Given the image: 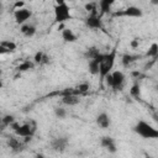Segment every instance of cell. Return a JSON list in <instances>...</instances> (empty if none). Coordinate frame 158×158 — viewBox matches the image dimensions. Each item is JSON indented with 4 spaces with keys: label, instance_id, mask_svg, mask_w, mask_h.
<instances>
[{
    "label": "cell",
    "instance_id": "1",
    "mask_svg": "<svg viewBox=\"0 0 158 158\" xmlns=\"http://www.w3.org/2000/svg\"><path fill=\"white\" fill-rule=\"evenodd\" d=\"M115 59H116V48L111 49L109 53H102V58L99 63V75L100 80H104V78L111 73L114 65H115Z\"/></svg>",
    "mask_w": 158,
    "mask_h": 158
},
{
    "label": "cell",
    "instance_id": "2",
    "mask_svg": "<svg viewBox=\"0 0 158 158\" xmlns=\"http://www.w3.org/2000/svg\"><path fill=\"white\" fill-rule=\"evenodd\" d=\"M10 127L15 131V133H16L17 136L25 138V143L28 142V141L33 137V135H35V132H36V128H37L36 122L32 121V120H31L30 122H26V123H22V125H20V123H17L16 121H14V122L10 125Z\"/></svg>",
    "mask_w": 158,
    "mask_h": 158
},
{
    "label": "cell",
    "instance_id": "3",
    "mask_svg": "<svg viewBox=\"0 0 158 158\" xmlns=\"http://www.w3.org/2000/svg\"><path fill=\"white\" fill-rule=\"evenodd\" d=\"M133 131H135L138 136H141V137H143V138H147V139L158 138V130H157L154 126H152L151 123H148L147 121H144V120H139V121L135 125Z\"/></svg>",
    "mask_w": 158,
    "mask_h": 158
},
{
    "label": "cell",
    "instance_id": "4",
    "mask_svg": "<svg viewBox=\"0 0 158 158\" xmlns=\"http://www.w3.org/2000/svg\"><path fill=\"white\" fill-rule=\"evenodd\" d=\"M72 19L70 9L67 5V2L63 4H56L54 6V21L57 23H64Z\"/></svg>",
    "mask_w": 158,
    "mask_h": 158
},
{
    "label": "cell",
    "instance_id": "5",
    "mask_svg": "<svg viewBox=\"0 0 158 158\" xmlns=\"http://www.w3.org/2000/svg\"><path fill=\"white\" fill-rule=\"evenodd\" d=\"M110 74H111V85L110 86L114 90H122V88L125 85V79H126L125 74L121 70H115Z\"/></svg>",
    "mask_w": 158,
    "mask_h": 158
},
{
    "label": "cell",
    "instance_id": "6",
    "mask_svg": "<svg viewBox=\"0 0 158 158\" xmlns=\"http://www.w3.org/2000/svg\"><path fill=\"white\" fill-rule=\"evenodd\" d=\"M32 16V12L31 10L26 9V7H20V9H16L15 12H14V19H15V22L17 25H23L27 22V20H30Z\"/></svg>",
    "mask_w": 158,
    "mask_h": 158
},
{
    "label": "cell",
    "instance_id": "7",
    "mask_svg": "<svg viewBox=\"0 0 158 158\" xmlns=\"http://www.w3.org/2000/svg\"><path fill=\"white\" fill-rule=\"evenodd\" d=\"M85 25H86V27H89L90 30H100V28L102 27L101 16L98 15V11L89 14V16L85 19Z\"/></svg>",
    "mask_w": 158,
    "mask_h": 158
},
{
    "label": "cell",
    "instance_id": "8",
    "mask_svg": "<svg viewBox=\"0 0 158 158\" xmlns=\"http://www.w3.org/2000/svg\"><path fill=\"white\" fill-rule=\"evenodd\" d=\"M115 16H128V17H142L143 16V11L141 7L138 6H128L122 11H117L115 12Z\"/></svg>",
    "mask_w": 158,
    "mask_h": 158
},
{
    "label": "cell",
    "instance_id": "9",
    "mask_svg": "<svg viewBox=\"0 0 158 158\" xmlns=\"http://www.w3.org/2000/svg\"><path fill=\"white\" fill-rule=\"evenodd\" d=\"M51 147H52V149L54 152L63 153L68 147V138L67 137H57V138L52 139Z\"/></svg>",
    "mask_w": 158,
    "mask_h": 158
},
{
    "label": "cell",
    "instance_id": "10",
    "mask_svg": "<svg viewBox=\"0 0 158 158\" xmlns=\"http://www.w3.org/2000/svg\"><path fill=\"white\" fill-rule=\"evenodd\" d=\"M100 144H101V147H104L109 153H115V152L117 151V149H116V143H115L114 138L110 137V136H104V137H101Z\"/></svg>",
    "mask_w": 158,
    "mask_h": 158
},
{
    "label": "cell",
    "instance_id": "11",
    "mask_svg": "<svg viewBox=\"0 0 158 158\" xmlns=\"http://www.w3.org/2000/svg\"><path fill=\"white\" fill-rule=\"evenodd\" d=\"M95 122H96V125H98L100 128L106 130V128H109L110 125H111V118H110V116H109L106 112H100V114L96 116Z\"/></svg>",
    "mask_w": 158,
    "mask_h": 158
},
{
    "label": "cell",
    "instance_id": "12",
    "mask_svg": "<svg viewBox=\"0 0 158 158\" xmlns=\"http://www.w3.org/2000/svg\"><path fill=\"white\" fill-rule=\"evenodd\" d=\"M101 58H102V53H99V54H98L95 58H93V59H89V64H88V68H89V72H90V74H93V75H96V74H99V63H100Z\"/></svg>",
    "mask_w": 158,
    "mask_h": 158
},
{
    "label": "cell",
    "instance_id": "13",
    "mask_svg": "<svg viewBox=\"0 0 158 158\" xmlns=\"http://www.w3.org/2000/svg\"><path fill=\"white\" fill-rule=\"evenodd\" d=\"M80 95L75 94V93H70V94H65V95H62V102L64 105H68V106H74L77 105L79 101H80Z\"/></svg>",
    "mask_w": 158,
    "mask_h": 158
},
{
    "label": "cell",
    "instance_id": "14",
    "mask_svg": "<svg viewBox=\"0 0 158 158\" xmlns=\"http://www.w3.org/2000/svg\"><path fill=\"white\" fill-rule=\"evenodd\" d=\"M7 146L14 151V152H21L25 147V142L20 141L19 138L15 137H9L7 138Z\"/></svg>",
    "mask_w": 158,
    "mask_h": 158
},
{
    "label": "cell",
    "instance_id": "15",
    "mask_svg": "<svg viewBox=\"0 0 158 158\" xmlns=\"http://www.w3.org/2000/svg\"><path fill=\"white\" fill-rule=\"evenodd\" d=\"M116 0H100V4H99V7H100V16L105 15V14H109L110 10H111V6L115 4Z\"/></svg>",
    "mask_w": 158,
    "mask_h": 158
},
{
    "label": "cell",
    "instance_id": "16",
    "mask_svg": "<svg viewBox=\"0 0 158 158\" xmlns=\"http://www.w3.org/2000/svg\"><path fill=\"white\" fill-rule=\"evenodd\" d=\"M60 31H62V38H63L65 42L73 43V42H75V41H77V35L73 32V30L64 27V28H63V30H60Z\"/></svg>",
    "mask_w": 158,
    "mask_h": 158
},
{
    "label": "cell",
    "instance_id": "17",
    "mask_svg": "<svg viewBox=\"0 0 158 158\" xmlns=\"http://www.w3.org/2000/svg\"><path fill=\"white\" fill-rule=\"evenodd\" d=\"M33 63L35 64H47V63H49V57L43 51H38V52H36V54L33 57Z\"/></svg>",
    "mask_w": 158,
    "mask_h": 158
},
{
    "label": "cell",
    "instance_id": "18",
    "mask_svg": "<svg viewBox=\"0 0 158 158\" xmlns=\"http://www.w3.org/2000/svg\"><path fill=\"white\" fill-rule=\"evenodd\" d=\"M20 31H21V33H22L25 37H33L35 33H36V27H35L33 25L23 23V25H21Z\"/></svg>",
    "mask_w": 158,
    "mask_h": 158
},
{
    "label": "cell",
    "instance_id": "19",
    "mask_svg": "<svg viewBox=\"0 0 158 158\" xmlns=\"http://www.w3.org/2000/svg\"><path fill=\"white\" fill-rule=\"evenodd\" d=\"M35 68V63L33 62H30V60H23L22 63H20L17 67H16V70L17 72H27V70H31Z\"/></svg>",
    "mask_w": 158,
    "mask_h": 158
},
{
    "label": "cell",
    "instance_id": "20",
    "mask_svg": "<svg viewBox=\"0 0 158 158\" xmlns=\"http://www.w3.org/2000/svg\"><path fill=\"white\" fill-rule=\"evenodd\" d=\"M137 58H138L137 56H133V54H130V53H125V54L122 56V59H121L122 65H123V67H130L133 62H136Z\"/></svg>",
    "mask_w": 158,
    "mask_h": 158
},
{
    "label": "cell",
    "instance_id": "21",
    "mask_svg": "<svg viewBox=\"0 0 158 158\" xmlns=\"http://www.w3.org/2000/svg\"><path fill=\"white\" fill-rule=\"evenodd\" d=\"M100 53V51L96 48V47H89L86 51H85V57L88 58V59H93V58H95L98 54Z\"/></svg>",
    "mask_w": 158,
    "mask_h": 158
},
{
    "label": "cell",
    "instance_id": "22",
    "mask_svg": "<svg viewBox=\"0 0 158 158\" xmlns=\"http://www.w3.org/2000/svg\"><path fill=\"white\" fill-rule=\"evenodd\" d=\"M157 54H158V44H157L156 42H153V43L151 44V47L148 48V51H147L146 56H147V57L156 58V57H157Z\"/></svg>",
    "mask_w": 158,
    "mask_h": 158
},
{
    "label": "cell",
    "instance_id": "23",
    "mask_svg": "<svg viewBox=\"0 0 158 158\" xmlns=\"http://www.w3.org/2000/svg\"><path fill=\"white\" fill-rule=\"evenodd\" d=\"M0 46H2L4 48H6L7 51H10V53L16 49V43L12 42V41H9V40H5V41L0 42Z\"/></svg>",
    "mask_w": 158,
    "mask_h": 158
},
{
    "label": "cell",
    "instance_id": "24",
    "mask_svg": "<svg viewBox=\"0 0 158 158\" xmlns=\"http://www.w3.org/2000/svg\"><path fill=\"white\" fill-rule=\"evenodd\" d=\"M89 89H90V85H89L88 83H80V84H78V85L75 86V90L78 91L79 95L85 94L86 91H89Z\"/></svg>",
    "mask_w": 158,
    "mask_h": 158
},
{
    "label": "cell",
    "instance_id": "25",
    "mask_svg": "<svg viewBox=\"0 0 158 158\" xmlns=\"http://www.w3.org/2000/svg\"><path fill=\"white\" fill-rule=\"evenodd\" d=\"M54 115H56L58 118L63 120V118H65V116H67V110H65L64 107L58 106V107H56V109H54Z\"/></svg>",
    "mask_w": 158,
    "mask_h": 158
},
{
    "label": "cell",
    "instance_id": "26",
    "mask_svg": "<svg viewBox=\"0 0 158 158\" xmlns=\"http://www.w3.org/2000/svg\"><path fill=\"white\" fill-rule=\"evenodd\" d=\"M130 94L133 96V98H138L139 96V94H141V89H139V85L136 83V84H133L132 86H131V89H130Z\"/></svg>",
    "mask_w": 158,
    "mask_h": 158
},
{
    "label": "cell",
    "instance_id": "27",
    "mask_svg": "<svg viewBox=\"0 0 158 158\" xmlns=\"http://www.w3.org/2000/svg\"><path fill=\"white\" fill-rule=\"evenodd\" d=\"M1 120H2V123H4L5 126H10V125L15 121V117H14L12 115H5Z\"/></svg>",
    "mask_w": 158,
    "mask_h": 158
},
{
    "label": "cell",
    "instance_id": "28",
    "mask_svg": "<svg viewBox=\"0 0 158 158\" xmlns=\"http://www.w3.org/2000/svg\"><path fill=\"white\" fill-rule=\"evenodd\" d=\"M85 10L90 14V12H95V11H98V5L95 4V2H88L86 5H85Z\"/></svg>",
    "mask_w": 158,
    "mask_h": 158
},
{
    "label": "cell",
    "instance_id": "29",
    "mask_svg": "<svg viewBox=\"0 0 158 158\" xmlns=\"http://www.w3.org/2000/svg\"><path fill=\"white\" fill-rule=\"evenodd\" d=\"M138 44H139L138 38H133V40L131 41V47H132V48H137V47H138Z\"/></svg>",
    "mask_w": 158,
    "mask_h": 158
},
{
    "label": "cell",
    "instance_id": "30",
    "mask_svg": "<svg viewBox=\"0 0 158 158\" xmlns=\"http://www.w3.org/2000/svg\"><path fill=\"white\" fill-rule=\"evenodd\" d=\"M20 7H23V1H17V2L15 4V6H14L15 10H16V9H20Z\"/></svg>",
    "mask_w": 158,
    "mask_h": 158
},
{
    "label": "cell",
    "instance_id": "31",
    "mask_svg": "<svg viewBox=\"0 0 158 158\" xmlns=\"http://www.w3.org/2000/svg\"><path fill=\"white\" fill-rule=\"evenodd\" d=\"M65 2V0H56V4H63Z\"/></svg>",
    "mask_w": 158,
    "mask_h": 158
},
{
    "label": "cell",
    "instance_id": "32",
    "mask_svg": "<svg viewBox=\"0 0 158 158\" xmlns=\"http://www.w3.org/2000/svg\"><path fill=\"white\" fill-rule=\"evenodd\" d=\"M151 2H152L153 5H158V0H151Z\"/></svg>",
    "mask_w": 158,
    "mask_h": 158
},
{
    "label": "cell",
    "instance_id": "33",
    "mask_svg": "<svg viewBox=\"0 0 158 158\" xmlns=\"http://www.w3.org/2000/svg\"><path fill=\"white\" fill-rule=\"evenodd\" d=\"M2 86H4V83H2V80L0 79V89H2Z\"/></svg>",
    "mask_w": 158,
    "mask_h": 158
},
{
    "label": "cell",
    "instance_id": "34",
    "mask_svg": "<svg viewBox=\"0 0 158 158\" xmlns=\"http://www.w3.org/2000/svg\"><path fill=\"white\" fill-rule=\"evenodd\" d=\"M2 7H4V5H2V2L0 1V12H1V10H2Z\"/></svg>",
    "mask_w": 158,
    "mask_h": 158
},
{
    "label": "cell",
    "instance_id": "35",
    "mask_svg": "<svg viewBox=\"0 0 158 158\" xmlns=\"http://www.w3.org/2000/svg\"><path fill=\"white\" fill-rule=\"evenodd\" d=\"M1 75H2V70L0 69V77H1Z\"/></svg>",
    "mask_w": 158,
    "mask_h": 158
},
{
    "label": "cell",
    "instance_id": "36",
    "mask_svg": "<svg viewBox=\"0 0 158 158\" xmlns=\"http://www.w3.org/2000/svg\"><path fill=\"white\" fill-rule=\"evenodd\" d=\"M69 1H75V0H69Z\"/></svg>",
    "mask_w": 158,
    "mask_h": 158
},
{
    "label": "cell",
    "instance_id": "37",
    "mask_svg": "<svg viewBox=\"0 0 158 158\" xmlns=\"http://www.w3.org/2000/svg\"><path fill=\"white\" fill-rule=\"evenodd\" d=\"M28 1H33V0H28Z\"/></svg>",
    "mask_w": 158,
    "mask_h": 158
}]
</instances>
